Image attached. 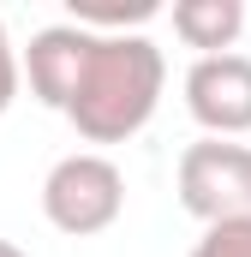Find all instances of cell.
I'll return each mask as SVG.
<instances>
[{"label":"cell","mask_w":251,"mask_h":257,"mask_svg":"<svg viewBox=\"0 0 251 257\" xmlns=\"http://www.w3.org/2000/svg\"><path fill=\"white\" fill-rule=\"evenodd\" d=\"M18 78H24V66H18V48H12V36H6V18H0V114L18 102Z\"/></svg>","instance_id":"ba28073f"},{"label":"cell","mask_w":251,"mask_h":257,"mask_svg":"<svg viewBox=\"0 0 251 257\" xmlns=\"http://www.w3.org/2000/svg\"><path fill=\"white\" fill-rule=\"evenodd\" d=\"M186 114L209 138H239L251 132V60L245 54H197L186 72Z\"/></svg>","instance_id":"277c9868"},{"label":"cell","mask_w":251,"mask_h":257,"mask_svg":"<svg viewBox=\"0 0 251 257\" xmlns=\"http://www.w3.org/2000/svg\"><path fill=\"white\" fill-rule=\"evenodd\" d=\"M162 84H168V60L150 36H138V30L102 36L96 30V48H90V66L78 78V96H72L66 120L90 144H126L150 126V114L162 102Z\"/></svg>","instance_id":"6da1fadb"},{"label":"cell","mask_w":251,"mask_h":257,"mask_svg":"<svg viewBox=\"0 0 251 257\" xmlns=\"http://www.w3.org/2000/svg\"><path fill=\"white\" fill-rule=\"evenodd\" d=\"M90 48H96V30H84V24H48V30H36L30 48H24L30 96H36L42 108L66 114L72 96H78V78H84V66H90Z\"/></svg>","instance_id":"5b68a950"},{"label":"cell","mask_w":251,"mask_h":257,"mask_svg":"<svg viewBox=\"0 0 251 257\" xmlns=\"http://www.w3.org/2000/svg\"><path fill=\"white\" fill-rule=\"evenodd\" d=\"M239 30H245V6L239 0H180L174 6V36L186 48H203V60L227 54L239 42Z\"/></svg>","instance_id":"8992f818"},{"label":"cell","mask_w":251,"mask_h":257,"mask_svg":"<svg viewBox=\"0 0 251 257\" xmlns=\"http://www.w3.org/2000/svg\"><path fill=\"white\" fill-rule=\"evenodd\" d=\"M126 209V180L108 156H66L48 168L42 180V215L72 233V239H90V233H108Z\"/></svg>","instance_id":"7a4b0ae2"},{"label":"cell","mask_w":251,"mask_h":257,"mask_svg":"<svg viewBox=\"0 0 251 257\" xmlns=\"http://www.w3.org/2000/svg\"><path fill=\"white\" fill-rule=\"evenodd\" d=\"M180 203L203 227L245 221L251 215V150L227 144V138L186 144V156H180Z\"/></svg>","instance_id":"3957f363"},{"label":"cell","mask_w":251,"mask_h":257,"mask_svg":"<svg viewBox=\"0 0 251 257\" xmlns=\"http://www.w3.org/2000/svg\"><path fill=\"white\" fill-rule=\"evenodd\" d=\"M0 257H24V251H18V245H12V239H0Z\"/></svg>","instance_id":"9c48e42d"},{"label":"cell","mask_w":251,"mask_h":257,"mask_svg":"<svg viewBox=\"0 0 251 257\" xmlns=\"http://www.w3.org/2000/svg\"><path fill=\"white\" fill-rule=\"evenodd\" d=\"M191 257H251V215L245 221H215V227H203V239L191 245Z\"/></svg>","instance_id":"52a82bcc"}]
</instances>
